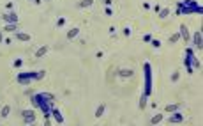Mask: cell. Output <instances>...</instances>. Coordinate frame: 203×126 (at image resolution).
Listing matches in <instances>:
<instances>
[{
	"label": "cell",
	"mask_w": 203,
	"mask_h": 126,
	"mask_svg": "<svg viewBox=\"0 0 203 126\" xmlns=\"http://www.w3.org/2000/svg\"><path fill=\"white\" fill-rule=\"evenodd\" d=\"M201 14L203 12V7L200 2L196 0H180L177 2V16L180 14Z\"/></svg>",
	"instance_id": "cell-1"
},
{
	"label": "cell",
	"mask_w": 203,
	"mask_h": 126,
	"mask_svg": "<svg viewBox=\"0 0 203 126\" xmlns=\"http://www.w3.org/2000/svg\"><path fill=\"white\" fill-rule=\"evenodd\" d=\"M143 71H145V89H143V93L147 96H150L152 94V66L148 62H145Z\"/></svg>",
	"instance_id": "cell-2"
},
{
	"label": "cell",
	"mask_w": 203,
	"mask_h": 126,
	"mask_svg": "<svg viewBox=\"0 0 203 126\" xmlns=\"http://www.w3.org/2000/svg\"><path fill=\"white\" fill-rule=\"evenodd\" d=\"M32 80H35V71H20L16 75V82L21 85H30Z\"/></svg>",
	"instance_id": "cell-3"
},
{
	"label": "cell",
	"mask_w": 203,
	"mask_h": 126,
	"mask_svg": "<svg viewBox=\"0 0 203 126\" xmlns=\"http://www.w3.org/2000/svg\"><path fill=\"white\" fill-rule=\"evenodd\" d=\"M194 57V50L193 48H187L185 50V57H184V66H185V69H187V75H193L194 69L193 66H191V59Z\"/></svg>",
	"instance_id": "cell-4"
},
{
	"label": "cell",
	"mask_w": 203,
	"mask_h": 126,
	"mask_svg": "<svg viewBox=\"0 0 203 126\" xmlns=\"http://www.w3.org/2000/svg\"><path fill=\"white\" fill-rule=\"evenodd\" d=\"M21 117H23V123L25 124H34L37 116H35L34 110H21Z\"/></svg>",
	"instance_id": "cell-5"
},
{
	"label": "cell",
	"mask_w": 203,
	"mask_h": 126,
	"mask_svg": "<svg viewBox=\"0 0 203 126\" xmlns=\"http://www.w3.org/2000/svg\"><path fill=\"white\" fill-rule=\"evenodd\" d=\"M191 41H193V44L198 48V50H201L203 48V36H201V30H200V29L191 36Z\"/></svg>",
	"instance_id": "cell-6"
},
{
	"label": "cell",
	"mask_w": 203,
	"mask_h": 126,
	"mask_svg": "<svg viewBox=\"0 0 203 126\" xmlns=\"http://www.w3.org/2000/svg\"><path fill=\"white\" fill-rule=\"evenodd\" d=\"M180 123H184V114H180L178 110L171 112V116L168 117V124H180Z\"/></svg>",
	"instance_id": "cell-7"
},
{
	"label": "cell",
	"mask_w": 203,
	"mask_h": 126,
	"mask_svg": "<svg viewBox=\"0 0 203 126\" xmlns=\"http://www.w3.org/2000/svg\"><path fill=\"white\" fill-rule=\"evenodd\" d=\"M2 20L5 23H18V14L14 11H7L5 14H2Z\"/></svg>",
	"instance_id": "cell-8"
},
{
	"label": "cell",
	"mask_w": 203,
	"mask_h": 126,
	"mask_svg": "<svg viewBox=\"0 0 203 126\" xmlns=\"http://www.w3.org/2000/svg\"><path fill=\"white\" fill-rule=\"evenodd\" d=\"M178 29H180V30H178V34H180V39H184L185 43L191 41V34H189V29H187V25H184V23H182Z\"/></svg>",
	"instance_id": "cell-9"
},
{
	"label": "cell",
	"mask_w": 203,
	"mask_h": 126,
	"mask_svg": "<svg viewBox=\"0 0 203 126\" xmlns=\"http://www.w3.org/2000/svg\"><path fill=\"white\" fill-rule=\"evenodd\" d=\"M51 116H53V119H55L57 124H64V116H62V112L57 108V107H51Z\"/></svg>",
	"instance_id": "cell-10"
},
{
	"label": "cell",
	"mask_w": 203,
	"mask_h": 126,
	"mask_svg": "<svg viewBox=\"0 0 203 126\" xmlns=\"http://www.w3.org/2000/svg\"><path fill=\"white\" fill-rule=\"evenodd\" d=\"M117 73H118V76H120V78H131L132 75H134V71H132L131 68H120Z\"/></svg>",
	"instance_id": "cell-11"
},
{
	"label": "cell",
	"mask_w": 203,
	"mask_h": 126,
	"mask_svg": "<svg viewBox=\"0 0 203 126\" xmlns=\"http://www.w3.org/2000/svg\"><path fill=\"white\" fill-rule=\"evenodd\" d=\"M182 101H178V103H173V105H166V108H164V112L166 114H171V112H177V110H180L182 108Z\"/></svg>",
	"instance_id": "cell-12"
},
{
	"label": "cell",
	"mask_w": 203,
	"mask_h": 126,
	"mask_svg": "<svg viewBox=\"0 0 203 126\" xmlns=\"http://www.w3.org/2000/svg\"><path fill=\"white\" fill-rule=\"evenodd\" d=\"M80 27H72L71 30H67V39H74V37H78L80 36Z\"/></svg>",
	"instance_id": "cell-13"
},
{
	"label": "cell",
	"mask_w": 203,
	"mask_h": 126,
	"mask_svg": "<svg viewBox=\"0 0 203 126\" xmlns=\"http://www.w3.org/2000/svg\"><path fill=\"white\" fill-rule=\"evenodd\" d=\"M16 39H18V41H23V43H28L32 37H30V34H25V32H16Z\"/></svg>",
	"instance_id": "cell-14"
},
{
	"label": "cell",
	"mask_w": 203,
	"mask_h": 126,
	"mask_svg": "<svg viewBox=\"0 0 203 126\" xmlns=\"http://www.w3.org/2000/svg\"><path fill=\"white\" fill-rule=\"evenodd\" d=\"M147 103H148V96L143 93V94L140 96V103H138V105H140V108H141V110H145V108H147Z\"/></svg>",
	"instance_id": "cell-15"
},
{
	"label": "cell",
	"mask_w": 203,
	"mask_h": 126,
	"mask_svg": "<svg viewBox=\"0 0 203 126\" xmlns=\"http://www.w3.org/2000/svg\"><path fill=\"white\" fill-rule=\"evenodd\" d=\"M104 110H106V105H104V103H101V105H99L97 108H95L94 116H95L97 119H99V117H102V116H104Z\"/></svg>",
	"instance_id": "cell-16"
},
{
	"label": "cell",
	"mask_w": 203,
	"mask_h": 126,
	"mask_svg": "<svg viewBox=\"0 0 203 126\" xmlns=\"http://www.w3.org/2000/svg\"><path fill=\"white\" fill-rule=\"evenodd\" d=\"M162 119H164V114H155V116H152V119H150V124H159V123H162Z\"/></svg>",
	"instance_id": "cell-17"
},
{
	"label": "cell",
	"mask_w": 203,
	"mask_h": 126,
	"mask_svg": "<svg viewBox=\"0 0 203 126\" xmlns=\"http://www.w3.org/2000/svg\"><path fill=\"white\" fill-rule=\"evenodd\" d=\"M4 32H18V23H5Z\"/></svg>",
	"instance_id": "cell-18"
},
{
	"label": "cell",
	"mask_w": 203,
	"mask_h": 126,
	"mask_svg": "<svg viewBox=\"0 0 203 126\" xmlns=\"http://www.w3.org/2000/svg\"><path fill=\"white\" fill-rule=\"evenodd\" d=\"M11 114V107L9 105H5V107H2V110H0V117L2 119H7Z\"/></svg>",
	"instance_id": "cell-19"
},
{
	"label": "cell",
	"mask_w": 203,
	"mask_h": 126,
	"mask_svg": "<svg viewBox=\"0 0 203 126\" xmlns=\"http://www.w3.org/2000/svg\"><path fill=\"white\" fill-rule=\"evenodd\" d=\"M46 53H48V46H46V44H44V46H41L39 50H37V52H35V59H41V57H44V55H46Z\"/></svg>",
	"instance_id": "cell-20"
},
{
	"label": "cell",
	"mask_w": 203,
	"mask_h": 126,
	"mask_svg": "<svg viewBox=\"0 0 203 126\" xmlns=\"http://www.w3.org/2000/svg\"><path fill=\"white\" fill-rule=\"evenodd\" d=\"M191 66H193V69H201V62H200V59L196 55L191 59Z\"/></svg>",
	"instance_id": "cell-21"
},
{
	"label": "cell",
	"mask_w": 203,
	"mask_h": 126,
	"mask_svg": "<svg viewBox=\"0 0 203 126\" xmlns=\"http://www.w3.org/2000/svg\"><path fill=\"white\" fill-rule=\"evenodd\" d=\"M90 5H94V0H81V2H78V7H80V9L90 7Z\"/></svg>",
	"instance_id": "cell-22"
},
{
	"label": "cell",
	"mask_w": 203,
	"mask_h": 126,
	"mask_svg": "<svg viewBox=\"0 0 203 126\" xmlns=\"http://www.w3.org/2000/svg\"><path fill=\"white\" fill-rule=\"evenodd\" d=\"M168 41H170V44H175V43H178V41H180V34H178V32H175V34H171Z\"/></svg>",
	"instance_id": "cell-23"
},
{
	"label": "cell",
	"mask_w": 203,
	"mask_h": 126,
	"mask_svg": "<svg viewBox=\"0 0 203 126\" xmlns=\"http://www.w3.org/2000/svg\"><path fill=\"white\" fill-rule=\"evenodd\" d=\"M168 16H170V9H168V7H162V9L159 11V18L164 20V18H168Z\"/></svg>",
	"instance_id": "cell-24"
},
{
	"label": "cell",
	"mask_w": 203,
	"mask_h": 126,
	"mask_svg": "<svg viewBox=\"0 0 203 126\" xmlns=\"http://www.w3.org/2000/svg\"><path fill=\"white\" fill-rule=\"evenodd\" d=\"M39 94L42 96L44 100H48V101H53V100H55V94H51V93H39Z\"/></svg>",
	"instance_id": "cell-25"
},
{
	"label": "cell",
	"mask_w": 203,
	"mask_h": 126,
	"mask_svg": "<svg viewBox=\"0 0 203 126\" xmlns=\"http://www.w3.org/2000/svg\"><path fill=\"white\" fill-rule=\"evenodd\" d=\"M46 76V71L44 69H39V71H35V80H42Z\"/></svg>",
	"instance_id": "cell-26"
},
{
	"label": "cell",
	"mask_w": 203,
	"mask_h": 126,
	"mask_svg": "<svg viewBox=\"0 0 203 126\" xmlns=\"http://www.w3.org/2000/svg\"><path fill=\"white\" fill-rule=\"evenodd\" d=\"M178 78H180V71H173V73H171V78H170V80H171L173 84H175V82H178Z\"/></svg>",
	"instance_id": "cell-27"
},
{
	"label": "cell",
	"mask_w": 203,
	"mask_h": 126,
	"mask_svg": "<svg viewBox=\"0 0 203 126\" xmlns=\"http://www.w3.org/2000/svg\"><path fill=\"white\" fill-rule=\"evenodd\" d=\"M150 43H152L154 48H159V46H161V41H159L157 37H152V39H150Z\"/></svg>",
	"instance_id": "cell-28"
},
{
	"label": "cell",
	"mask_w": 203,
	"mask_h": 126,
	"mask_svg": "<svg viewBox=\"0 0 203 126\" xmlns=\"http://www.w3.org/2000/svg\"><path fill=\"white\" fill-rule=\"evenodd\" d=\"M150 39H152V34H145L143 36V41L145 43H150Z\"/></svg>",
	"instance_id": "cell-29"
},
{
	"label": "cell",
	"mask_w": 203,
	"mask_h": 126,
	"mask_svg": "<svg viewBox=\"0 0 203 126\" xmlns=\"http://www.w3.org/2000/svg\"><path fill=\"white\" fill-rule=\"evenodd\" d=\"M104 12H106V14H108V16H111V14H113L111 7H106V9H104Z\"/></svg>",
	"instance_id": "cell-30"
},
{
	"label": "cell",
	"mask_w": 203,
	"mask_h": 126,
	"mask_svg": "<svg viewBox=\"0 0 203 126\" xmlns=\"http://www.w3.org/2000/svg\"><path fill=\"white\" fill-rule=\"evenodd\" d=\"M124 34H125V36H131V29H129V27H125V29H124Z\"/></svg>",
	"instance_id": "cell-31"
},
{
	"label": "cell",
	"mask_w": 203,
	"mask_h": 126,
	"mask_svg": "<svg viewBox=\"0 0 203 126\" xmlns=\"http://www.w3.org/2000/svg\"><path fill=\"white\" fill-rule=\"evenodd\" d=\"M14 66H16V68H20V66H21V59H18V61H14Z\"/></svg>",
	"instance_id": "cell-32"
},
{
	"label": "cell",
	"mask_w": 203,
	"mask_h": 126,
	"mask_svg": "<svg viewBox=\"0 0 203 126\" xmlns=\"http://www.w3.org/2000/svg\"><path fill=\"white\" fill-rule=\"evenodd\" d=\"M64 23H65V20H64V18H60V20H58V23H57V25H58V27H62V25H64Z\"/></svg>",
	"instance_id": "cell-33"
},
{
	"label": "cell",
	"mask_w": 203,
	"mask_h": 126,
	"mask_svg": "<svg viewBox=\"0 0 203 126\" xmlns=\"http://www.w3.org/2000/svg\"><path fill=\"white\" fill-rule=\"evenodd\" d=\"M104 4H106V7H110L111 5V0H104Z\"/></svg>",
	"instance_id": "cell-34"
},
{
	"label": "cell",
	"mask_w": 203,
	"mask_h": 126,
	"mask_svg": "<svg viewBox=\"0 0 203 126\" xmlns=\"http://www.w3.org/2000/svg\"><path fill=\"white\" fill-rule=\"evenodd\" d=\"M32 2H34V4H37V5H41V2H42V0H32Z\"/></svg>",
	"instance_id": "cell-35"
},
{
	"label": "cell",
	"mask_w": 203,
	"mask_h": 126,
	"mask_svg": "<svg viewBox=\"0 0 203 126\" xmlns=\"http://www.w3.org/2000/svg\"><path fill=\"white\" fill-rule=\"evenodd\" d=\"M0 43H4V34L0 32Z\"/></svg>",
	"instance_id": "cell-36"
}]
</instances>
